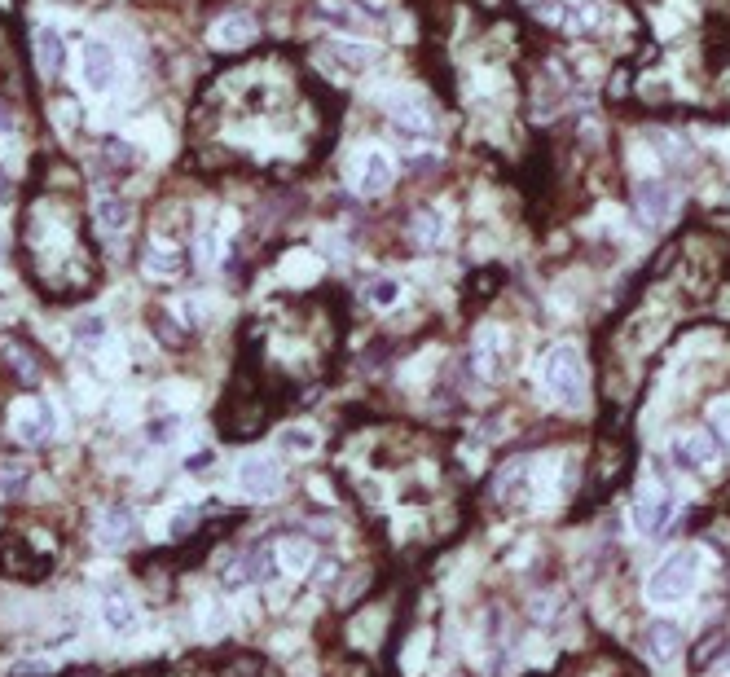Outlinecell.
I'll use <instances>...</instances> for the list:
<instances>
[{
	"label": "cell",
	"mask_w": 730,
	"mask_h": 677,
	"mask_svg": "<svg viewBox=\"0 0 730 677\" xmlns=\"http://www.w3.org/2000/svg\"><path fill=\"white\" fill-rule=\"evenodd\" d=\"M22 242H27L31 273H36V282L49 295H80L93 286L97 269L80 229V207L62 190L31 203L27 225H22Z\"/></svg>",
	"instance_id": "cell-1"
},
{
	"label": "cell",
	"mask_w": 730,
	"mask_h": 677,
	"mask_svg": "<svg viewBox=\"0 0 730 677\" xmlns=\"http://www.w3.org/2000/svg\"><path fill=\"white\" fill-rule=\"evenodd\" d=\"M541 387L559 409H585L590 401V374H585V357L577 343H555V348L541 357Z\"/></svg>",
	"instance_id": "cell-2"
},
{
	"label": "cell",
	"mask_w": 730,
	"mask_h": 677,
	"mask_svg": "<svg viewBox=\"0 0 730 677\" xmlns=\"http://www.w3.org/2000/svg\"><path fill=\"white\" fill-rule=\"evenodd\" d=\"M700 576H704V554L700 550L695 546L669 550L647 576V603H656V607L687 603V598L695 594V585H700Z\"/></svg>",
	"instance_id": "cell-3"
},
{
	"label": "cell",
	"mask_w": 730,
	"mask_h": 677,
	"mask_svg": "<svg viewBox=\"0 0 730 677\" xmlns=\"http://www.w3.org/2000/svg\"><path fill=\"white\" fill-rule=\"evenodd\" d=\"M392 181H396V163L387 159V154H383L379 146H370V150H361V154H357L352 190H357L361 198H379V194H387V190H392Z\"/></svg>",
	"instance_id": "cell-4"
},
{
	"label": "cell",
	"mask_w": 730,
	"mask_h": 677,
	"mask_svg": "<svg viewBox=\"0 0 730 677\" xmlns=\"http://www.w3.org/2000/svg\"><path fill=\"white\" fill-rule=\"evenodd\" d=\"M669 458L691 475H709L717 466V445H713L709 431H682V436H673Z\"/></svg>",
	"instance_id": "cell-5"
},
{
	"label": "cell",
	"mask_w": 730,
	"mask_h": 677,
	"mask_svg": "<svg viewBox=\"0 0 730 677\" xmlns=\"http://www.w3.org/2000/svg\"><path fill=\"white\" fill-rule=\"evenodd\" d=\"M374 58H379V53H374L370 44H361V40H335V44H326V49L317 53V66H326L335 80H348V75L365 71V66H374Z\"/></svg>",
	"instance_id": "cell-6"
},
{
	"label": "cell",
	"mask_w": 730,
	"mask_h": 677,
	"mask_svg": "<svg viewBox=\"0 0 730 677\" xmlns=\"http://www.w3.org/2000/svg\"><path fill=\"white\" fill-rule=\"evenodd\" d=\"M634 198H638V216H643L647 225H669V220L678 216V194H673V185L660 181V176H643Z\"/></svg>",
	"instance_id": "cell-7"
},
{
	"label": "cell",
	"mask_w": 730,
	"mask_h": 677,
	"mask_svg": "<svg viewBox=\"0 0 730 677\" xmlns=\"http://www.w3.org/2000/svg\"><path fill=\"white\" fill-rule=\"evenodd\" d=\"M53 427H58V418H53V405L44 396H31V401H22L14 409V431L22 445H49Z\"/></svg>",
	"instance_id": "cell-8"
},
{
	"label": "cell",
	"mask_w": 730,
	"mask_h": 677,
	"mask_svg": "<svg viewBox=\"0 0 730 677\" xmlns=\"http://www.w3.org/2000/svg\"><path fill=\"white\" fill-rule=\"evenodd\" d=\"M238 488H242V497H251V502H269V497L282 488V466L273 458H247L238 466Z\"/></svg>",
	"instance_id": "cell-9"
},
{
	"label": "cell",
	"mask_w": 730,
	"mask_h": 677,
	"mask_svg": "<svg viewBox=\"0 0 730 677\" xmlns=\"http://www.w3.org/2000/svg\"><path fill=\"white\" fill-rule=\"evenodd\" d=\"M119 80V58L106 40H84V84L93 93H110Z\"/></svg>",
	"instance_id": "cell-10"
},
{
	"label": "cell",
	"mask_w": 730,
	"mask_h": 677,
	"mask_svg": "<svg viewBox=\"0 0 730 677\" xmlns=\"http://www.w3.org/2000/svg\"><path fill=\"white\" fill-rule=\"evenodd\" d=\"M273 568H278V550H269V546H256V550H247V554H242V559H234V563H229V572H225V590H242V585L269 581V576H273Z\"/></svg>",
	"instance_id": "cell-11"
},
{
	"label": "cell",
	"mask_w": 730,
	"mask_h": 677,
	"mask_svg": "<svg viewBox=\"0 0 730 677\" xmlns=\"http://www.w3.org/2000/svg\"><path fill=\"white\" fill-rule=\"evenodd\" d=\"M673 515H678V497L647 493V497H638V506H634V528L643 532V537H660V532H669Z\"/></svg>",
	"instance_id": "cell-12"
},
{
	"label": "cell",
	"mask_w": 730,
	"mask_h": 677,
	"mask_svg": "<svg viewBox=\"0 0 730 677\" xmlns=\"http://www.w3.org/2000/svg\"><path fill=\"white\" fill-rule=\"evenodd\" d=\"M0 572L9 576H44L49 572V559H40L36 550H27V541L18 532H5L0 537Z\"/></svg>",
	"instance_id": "cell-13"
},
{
	"label": "cell",
	"mask_w": 730,
	"mask_h": 677,
	"mask_svg": "<svg viewBox=\"0 0 730 677\" xmlns=\"http://www.w3.org/2000/svg\"><path fill=\"white\" fill-rule=\"evenodd\" d=\"M256 18L251 14H220L212 22V31H207V40H212V49H247L251 40H256Z\"/></svg>",
	"instance_id": "cell-14"
},
{
	"label": "cell",
	"mask_w": 730,
	"mask_h": 677,
	"mask_svg": "<svg viewBox=\"0 0 730 677\" xmlns=\"http://www.w3.org/2000/svg\"><path fill=\"white\" fill-rule=\"evenodd\" d=\"M643 651L656 664H669V660H678V651H682V629L673 625V620H651V625L643 629Z\"/></svg>",
	"instance_id": "cell-15"
},
{
	"label": "cell",
	"mask_w": 730,
	"mask_h": 677,
	"mask_svg": "<svg viewBox=\"0 0 730 677\" xmlns=\"http://www.w3.org/2000/svg\"><path fill=\"white\" fill-rule=\"evenodd\" d=\"M31 53H36V66H40V80H58L62 75V62H66V44L53 27H36L31 36Z\"/></svg>",
	"instance_id": "cell-16"
},
{
	"label": "cell",
	"mask_w": 730,
	"mask_h": 677,
	"mask_svg": "<svg viewBox=\"0 0 730 677\" xmlns=\"http://www.w3.org/2000/svg\"><path fill=\"white\" fill-rule=\"evenodd\" d=\"M132 532H137V515L128 506H106L97 515V541L102 546H128Z\"/></svg>",
	"instance_id": "cell-17"
},
{
	"label": "cell",
	"mask_w": 730,
	"mask_h": 677,
	"mask_svg": "<svg viewBox=\"0 0 730 677\" xmlns=\"http://www.w3.org/2000/svg\"><path fill=\"white\" fill-rule=\"evenodd\" d=\"M387 106H392V128L401 132V137H431V115L414 102V97L401 93V97H392Z\"/></svg>",
	"instance_id": "cell-18"
},
{
	"label": "cell",
	"mask_w": 730,
	"mask_h": 677,
	"mask_svg": "<svg viewBox=\"0 0 730 677\" xmlns=\"http://www.w3.org/2000/svg\"><path fill=\"white\" fill-rule=\"evenodd\" d=\"M278 277H282L286 286H313L317 277H322V260H317L313 251L295 247V251H286V255H282V264H278Z\"/></svg>",
	"instance_id": "cell-19"
},
{
	"label": "cell",
	"mask_w": 730,
	"mask_h": 677,
	"mask_svg": "<svg viewBox=\"0 0 730 677\" xmlns=\"http://www.w3.org/2000/svg\"><path fill=\"white\" fill-rule=\"evenodd\" d=\"M502 348H506V335L502 326H484L480 335H475V365H480V374H502Z\"/></svg>",
	"instance_id": "cell-20"
},
{
	"label": "cell",
	"mask_w": 730,
	"mask_h": 677,
	"mask_svg": "<svg viewBox=\"0 0 730 677\" xmlns=\"http://www.w3.org/2000/svg\"><path fill=\"white\" fill-rule=\"evenodd\" d=\"M533 471L537 466L533 462H511L502 471V480H497V497H502V502H524V497H533Z\"/></svg>",
	"instance_id": "cell-21"
},
{
	"label": "cell",
	"mask_w": 730,
	"mask_h": 677,
	"mask_svg": "<svg viewBox=\"0 0 730 677\" xmlns=\"http://www.w3.org/2000/svg\"><path fill=\"white\" fill-rule=\"evenodd\" d=\"M185 264L181 247H172V242H150L146 247V273L150 277H176Z\"/></svg>",
	"instance_id": "cell-22"
},
{
	"label": "cell",
	"mask_w": 730,
	"mask_h": 677,
	"mask_svg": "<svg viewBox=\"0 0 730 677\" xmlns=\"http://www.w3.org/2000/svg\"><path fill=\"white\" fill-rule=\"evenodd\" d=\"M0 352H5V365H9V370L18 374V383H27V387L40 383V361L31 357V352L22 348L18 339H5V343H0Z\"/></svg>",
	"instance_id": "cell-23"
},
{
	"label": "cell",
	"mask_w": 730,
	"mask_h": 677,
	"mask_svg": "<svg viewBox=\"0 0 730 677\" xmlns=\"http://www.w3.org/2000/svg\"><path fill=\"white\" fill-rule=\"evenodd\" d=\"M102 625L110 634H132L137 629V607L128 603V598H106L102 603Z\"/></svg>",
	"instance_id": "cell-24"
},
{
	"label": "cell",
	"mask_w": 730,
	"mask_h": 677,
	"mask_svg": "<svg viewBox=\"0 0 730 677\" xmlns=\"http://www.w3.org/2000/svg\"><path fill=\"white\" fill-rule=\"evenodd\" d=\"M409 238L418 242V247H436L440 238H445V216L440 212H418L409 220Z\"/></svg>",
	"instance_id": "cell-25"
},
{
	"label": "cell",
	"mask_w": 730,
	"mask_h": 677,
	"mask_svg": "<svg viewBox=\"0 0 730 677\" xmlns=\"http://www.w3.org/2000/svg\"><path fill=\"white\" fill-rule=\"evenodd\" d=\"M128 220H132V212H128L124 198H97V225L106 233H124Z\"/></svg>",
	"instance_id": "cell-26"
},
{
	"label": "cell",
	"mask_w": 730,
	"mask_h": 677,
	"mask_svg": "<svg viewBox=\"0 0 730 677\" xmlns=\"http://www.w3.org/2000/svg\"><path fill=\"white\" fill-rule=\"evenodd\" d=\"M396 299H401V282H396V277H374V282H365V304L370 308H392Z\"/></svg>",
	"instance_id": "cell-27"
},
{
	"label": "cell",
	"mask_w": 730,
	"mask_h": 677,
	"mask_svg": "<svg viewBox=\"0 0 730 677\" xmlns=\"http://www.w3.org/2000/svg\"><path fill=\"white\" fill-rule=\"evenodd\" d=\"M278 563L286 572H308V563H313V546H308V541H282Z\"/></svg>",
	"instance_id": "cell-28"
},
{
	"label": "cell",
	"mask_w": 730,
	"mask_h": 677,
	"mask_svg": "<svg viewBox=\"0 0 730 677\" xmlns=\"http://www.w3.org/2000/svg\"><path fill=\"white\" fill-rule=\"evenodd\" d=\"M278 445H282L286 453H313V449H317V431H308V427H286Z\"/></svg>",
	"instance_id": "cell-29"
},
{
	"label": "cell",
	"mask_w": 730,
	"mask_h": 677,
	"mask_svg": "<svg viewBox=\"0 0 730 677\" xmlns=\"http://www.w3.org/2000/svg\"><path fill=\"white\" fill-rule=\"evenodd\" d=\"M0 488H5V497H18L22 488H27V466L22 462H0Z\"/></svg>",
	"instance_id": "cell-30"
},
{
	"label": "cell",
	"mask_w": 730,
	"mask_h": 677,
	"mask_svg": "<svg viewBox=\"0 0 730 677\" xmlns=\"http://www.w3.org/2000/svg\"><path fill=\"white\" fill-rule=\"evenodd\" d=\"M220 247H225V242H220V229L216 225H207L203 233H198V260H203V264H216L220 260Z\"/></svg>",
	"instance_id": "cell-31"
},
{
	"label": "cell",
	"mask_w": 730,
	"mask_h": 677,
	"mask_svg": "<svg viewBox=\"0 0 730 677\" xmlns=\"http://www.w3.org/2000/svg\"><path fill=\"white\" fill-rule=\"evenodd\" d=\"M317 18L335 22L339 31H361V18L352 14V9H335V5H322V9H317Z\"/></svg>",
	"instance_id": "cell-32"
},
{
	"label": "cell",
	"mask_w": 730,
	"mask_h": 677,
	"mask_svg": "<svg viewBox=\"0 0 730 677\" xmlns=\"http://www.w3.org/2000/svg\"><path fill=\"white\" fill-rule=\"evenodd\" d=\"M709 423L717 427V436H722L726 449H730V401H713L709 405Z\"/></svg>",
	"instance_id": "cell-33"
},
{
	"label": "cell",
	"mask_w": 730,
	"mask_h": 677,
	"mask_svg": "<svg viewBox=\"0 0 730 677\" xmlns=\"http://www.w3.org/2000/svg\"><path fill=\"white\" fill-rule=\"evenodd\" d=\"M146 436L154 440V445H163V440H176V436H181V418H159V423H150Z\"/></svg>",
	"instance_id": "cell-34"
},
{
	"label": "cell",
	"mask_w": 730,
	"mask_h": 677,
	"mask_svg": "<svg viewBox=\"0 0 730 677\" xmlns=\"http://www.w3.org/2000/svg\"><path fill=\"white\" fill-rule=\"evenodd\" d=\"M102 335H106L102 317H84L80 326H75V339H102Z\"/></svg>",
	"instance_id": "cell-35"
},
{
	"label": "cell",
	"mask_w": 730,
	"mask_h": 677,
	"mask_svg": "<svg viewBox=\"0 0 730 677\" xmlns=\"http://www.w3.org/2000/svg\"><path fill=\"white\" fill-rule=\"evenodd\" d=\"M14 677H49V664H18Z\"/></svg>",
	"instance_id": "cell-36"
},
{
	"label": "cell",
	"mask_w": 730,
	"mask_h": 677,
	"mask_svg": "<svg viewBox=\"0 0 730 677\" xmlns=\"http://www.w3.org/2000/svg\"><path fill=\"white\" fill-rule=\"evenodd\" d=\"M185 466H190V471H207V466H212V453H207V449H203V453H194V458L185 462Z\"/></svg>",
	"instance_id": "cell-37"
},
{
	"label": "cell",
	"mask_w": 730,
	"mask_h": 677,
	"mask_svg": "<svg viewBox=\"0 0 730 677\" xmlns=\"http://www.w3.org/2000/svg\"><path fill=\"white\" fill-rule=\"evenodd\" d=\"M190 524H194V515H176L172 519V537H185V528H190Z\"/></svg>",
	"instance_id": "cell-38"
},
{
	"label": "cell",
	"mask_w": 730,
	"mask_h": 677,
	"mask_svg": "<svg viewBox=\"0 0 730 677\" xmlns=\"http://www.w3.org/2000/svg\"><path fill=\"white\" fill-rule=\"evenodd\" d=\"M14 128V119H9V110H0V132H9Z\"/></svg>",
	"instance_id": "cell-39"
},
{
	"label": "cell",
	"mask_w": 730,
	"mask_h": 677,
	"mask_svg": "<svg viewBox=\"0 0 730 677\" xmlns=\"http://www.w3.org/2000/svg\"><path fill=\"white\" fill-rule=\"evenodd\" d=\"M722 673H730V651H726V656H722Z\"/></svg>",
	"instance_id": "cell-40"
},
{
	"label": "cell",
	"mask_w": 730,
	"mask_h": 677,
	"mask_svg": "<svg viewBox=\"0 0 730 677\" xmlns=\"http://www.w3.org/2000/svg\"><path fill=\"white\" fill-rule=\"evenodd\" d=\"M0 9H5V14H9V0H0Z\"/></svg>",
	"instance_id": "cell-41"
}]
</instances>
